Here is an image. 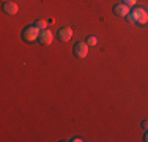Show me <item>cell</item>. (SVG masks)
I'll use <instances>...</instances> for the list:
<instances>
[{"mask_svg": "<svg viewBox=\"0 0 148 142\" xmlns=\"http://www.w3.org/2000/svg\"><path fill=\"white\" fill-rule=\"evenodd\" d=\"M126 21H128L129 24H137V26H145L148 22V11L143 6H137V8H134L132 11L128 13V16H126Z\"/></svg>", "mask_w": 148, "mask_h": 142, "instance_id": "6da1fadb", "label": "cell"}, {"mask_svg": "<svg viewBox=\"0 0 148 142\" xmlns=\"http://www.w3.org/2000/svg\"><path fill=\"white\" fill-rule=\"evenodd\" d=\"M40 28L36 26H27L25 28L22 30V40L27 41V43H33L35 40H38V37H40Z\"/></svg>", "mask_w": 148, "mask_h": 142, "instance_id": "7a4b0ae2", "label": "cell"}, {"mask_svg": "<svg viewBox=\"0 0 148 142\" xmlns=\"http://www.w3.org/2000/svg\"><path fill=\"white\" fill-rule=\"evenodd\" d=\"M73 52H74V55H76L77 59H85V57L88 55V44H87L85 41L76 43L74 48H73Z\"/></svg>", "mask_w": 148, "mask_h": 142, "instance_id": "3957f363", "label": "cell"}, {"mask_svg": "<svg viewBox=\"0 0 148 142\" xmlns=\"http://www.w3.org/2000/svg\"><path fill=\"white\" fill-rule=\"evenodd\" d=\"M57 37H58V40L62 41V43H68L73 38V28L71 27H62V28H58Z\"/></svg>", "mask_w": 148, "mask_h": 142, "instance_id": "277c9868", "label": "cell"}, {"mask_svg": "<svg viewBox=\"0 0 148 142\" xmlns=\"http://www.w3.org/2000/svg\"><path fill=\"white\" fill-rule=\"evenodd\" d=\"M54 40V35H52L51 30H47V28H44V30L40 32V37H38V41H40V44L43 46H49Z\"/></svg>", "mask_w": 148, "mask_h": 142, "instance_id": "5b68a950", "label": "cell"}, {"mask_svg": "<svg viewBox=\"0 0 148 142\" xmlns=\"http://www.w3.org/2000/svg\"><path fill=\"white\" fill-rule=\"evenodd\" d=\"M129 13V6L125 5V3H117L114 6V14L115 16H120V17H126Z\"/></svg>", "mask_w": 148, "mask_h": 142, "instance_id": "8992f818", "label": "cell"}, {"mask_svg": "<svg viewBox=\"0 0 148 142\" xmlns=\"http://www.w3.org/2000/svg\"><path fill=\"white\" fill-rule=\"evenodd\" d=\"M2 8H3V13H6V14H16L17 10H19V6H17L14 2H5Z\"/></svg>", "mask_w": 148, "mask_h": 142, "instance_id": "52a82bcc", "label": "cell"}, {"mask_svg": "<svg viewBox=\"0 0 148 142\" xmlns=\"http://www.w3.org/2000/svg\"><path fill=\"white\" fill-rule=\"evenodd\" d=\"M87 44L88 46H96L98 44V38L95 37V35H90V37L87 38Z\"/></svg>", "mask_w": 148, "mask_h": 142, "instance_id": "ba28073f", "label": "cell"}, {"mask_svg": "<svg viewBox=\"0 0 148 142\" xmlns=\"http://www.w3.org/2000/svg\"><path fill=\"white\" fill-rule=\"evenodd\" d=\"M35 26L40 28V30H44L46 26H47V22H46V21H43V19H38V21H35Z\"/></svg>", "mask_w": 148, "mask_h": 142, "instance_id": "9c48e42d", "label": "cell"}, {"mask_svg": "<svg viewBox=\"0 0 148 142\" xmlns=\"http://www.w3.org/2000/svg\"><path fill=\"white\" fill-rule=\"evenodd\" d=\"M121 3H125V5H128V6H132L137 3V0H121Z\"/></svg>", "mask_w": 148, "mask_h": 142, "instance_id": "30bf717a", "label": "cell"}, {"mask_svg": "<svg viewBox=\"0 0 148 142\" xmlns=\"http://www.w3.org/2000/svg\"><path fill=\"white\" fill-rule=\"evenodd\" d=\"M142 128L143 130H148V120H143L142 122Z\"/></svg>", "mask_w": 148, "mask_h": 142, "instance_id": "8fae6325", "label": "cell"}, {"mask_svg": "<svg viewBox=\"0 0 148 142\" xmlns=\"http://www.w3.org/2000/svg\"><path fill=\"white\" fill-rule=\"evenodd\" d=\"M143 141L148 142V130H147V133H145V136H143Z\"/></svg>", "mask_w": 148, "mask_h": 142, "instance_id": "7c38bea8", "label": "cell"}]
</instances>
